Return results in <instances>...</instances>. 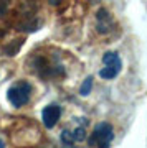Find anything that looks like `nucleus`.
I'll list each match as a JSON object with an SVG mask.
<instances>
[{
  "label": "nucleus",
  "instance_id": "nucleus-1",
  "mask_svg": "<svg viewBox=\"0 0 147 148\" xmlns=\"http://www.w3.org/2000/svg\"><path fill=\"white\" fill-rule=\"evenodd\" d=\"M112 138H114L112 125L107 122H101L93 128L88 143H89V147H109Z\"/></svg>",
  "mask_w": 147,
  "mask_h": 148
},
{
  "label": "nucleus",
  "instance_id": "nucleus-2",
  "mask_svg": "<svg viewBox=\"0 0 147 148\" xmlns=\"http://www.w3.org/2000/svg\"><path fill=\"white\" fill-rule=\"evenodd\" d=\"M103 66L104 68L99 71L101 77L106 81L114 79L122 69V59L119 56V53H116V51H107V53H104V56H103Z\"/></svg>",
  "mask_w": 147,
  "mask_h": 148
},
{
  "label": "nucleus",
  "instance_id": "nucleus-3",
  "mask_svg": "<svg viewBox=\"0 0 147 148\" xmlns=\"http://www.w3.org/2000/svg\"><path fill=\"white\" fill-rule=\"evenodd\" d=\"M30 95H32V84L26 81H20L8 89V102L13 107H21L28 104Z\"/></svg>",
  "mask_w": 147,
  "mask_h": 148
},
{
  "label": "nucleus",
  "instance_id": "nucleus-4",
  "mask_svg": "<svg viewBox=\"0 0 147 148\" xmlns=\"http://www.w3.org/2000/svg\"><path fill=\"white\" fill-rule=\"evenodd\" d=\"M84 138H86V128H84V125H79L74 130H63L61 137H60V142L63 143L64 147H73L76 142H83Z\"/></svg>",
  "mask_w": 147,
  "mask_h": 148
},
{
  "label": "nucleus",
  "instance_id": "nucleus-5",
  "mask_svg": "<svg viewBox=\"0 0 147 148\" xmlns=\"http://www.w3.org/2000/svg\"><path fill=\"white\" fill-rule=\"evenodd\" d=\"M60 117H61V107L56 106V104H51V106L45 107L43 112H42L43 125H45L46 128L55 127V125L58 123V120H60Z\"/></svg>",
  "mask_w": 147,
  "mask_h": 148
},
{
  "label": "nucleus",
  "instance_id": "nucleus-6",
  "mask_svg": "<svg viewBox=\"0 0 147 148\" xmlns=\"http://www.w3.org/2000/svg\"><path fill=\"white\" fill-rule=\"evenodd\" d=\"M109 27H112V20H111L109 13L106 10H99V13H98V30H99V33H107L111 30Z\"/></svg>",
  "mask_w": 147,
  "mask_h": 148
},
{
  "label": "nucleus",
  "instance_id": "nucleus-7",
  "mask_svg": "<svg viewBox=\"0 0 147 148\" xmlns=\"http://www.w3.org/2000/svg\"><path fill=\"white\" fill-rule=\"evenodd\" d=\"M91 87H93V77H86V81L83 82V86H81V89H79V94L81 95H88L89 94Z\"/></svg>",
  "mask_w": 147,
  "mask_h": 148
},
{
  "label": "nucleus",
  "instance_id": "nucleus-8",
  "mask_svg": "<svg viewBox=\"0 0 147 148\" xmlns=\"http://www.w3.org/2000/svg\"><path fill=\"white\" fill-rule=\"evenodd\" d=\"M50 3H53V5H60L61 3V0H48Z\"/></svg>",
  "mask_w": 147,
  "mask_h": 148
},
{
  "label": "nucleus",
  "instance_id": "nucleus-9",
  "mask_svg": "<svg viewBox=\"0 0 147 148\" xmlns=\"http://www.w3.org/2000/svg\"><path fill=\"white\" fill-rule=\"evenodd\" d=\"M0 147H5V143H3V140H0Z\"/></svg>",
  "mask_w": 147,
  "mask_h": 148
}]
</instances>
